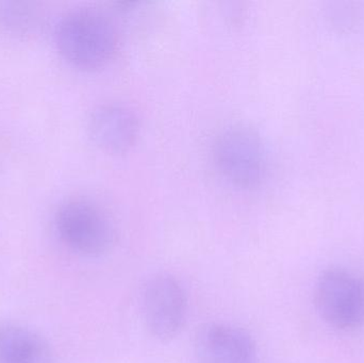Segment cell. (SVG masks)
<instances>
[{"label": "cell", "instance_id": "obj_1", "mask_svg": "<svg viewBox=\"0 0 364 363\" xmlns=\"http://www.w3.org/2000/svg\"><path fill=\"white\" fill-rule=\"evenodd\" d=\"M53 34L62 57L81 70H96L106 65L117 50L114 26L95 9L68 11L55 23Z\"/></svg>", "mask_w": 364, "mask_h": 363}, {"label": "cell", "instance_id": "obj_2", "mask_svg": "<svg viewBox=\"0 0 364 363\" xmlns=\"http://www.w3.org/2000/svg\"><path fill=\"white\" fill-rule=\"evenodd\" d=\"M55 227L63 242L77 253L100 256L114 243L112 224L93 202L72 198L60 205Z\"/></svg>", "mask_w": 364, "mask_h": 363}, {"label": "cell", "instance_id": "obj_3", "mask_svg": "<svg viewBox=\"0 0 364 363\" xmlns=\"http://www.w3.org/2000/svg\"><path fill=\"white\" fill-rule=\"evenodd\" d=\"M213 158L220 174L237 187L250 189L264 178V146L248 128L232 127L223 131L214 143Z\"/></svg>", "mask_w": 364, "mask_h": 363}, {"label": "cell", "instance_id": "obj_4", "mask_svg": "<svg viewBox=\"0 0 364 363\" xmlns=\"http://www.w3.org/2000/svg\"><path fill=\"white\" fill-rule=\"evenodd\" d=\"M314 302L321 317L339 330L364 325V283L348 271L331 269L316 283Z\"/></svg>", "mask_w": 364, "mask_h": 363}, {"label": "cell", "instance_id": "obj_5", "mask_svg": "<svg viewBox=\"0 0 364 363\" xmlns=\"http://www.w3.org/2000/svg\"><path fill=\"white\" fill-rule=\"evenodd\" d=\"M188 300L177 279L157 275L147 281L143 290L142 313L145 327L154 338L172 340L183 327Z\"/></svg>", "mask_w": 364, "mask_h": 363}, {"label": "cell", "instance_id": "obj_6", "mask_svg": "<svg viewBox=\"0 0 364 363\" xmlns=\"http://www.w3.org/2000/svg\"><path fill=\"white\" fill-rule=\"evenodd\" d=\"M194 355L198 363H254L256 345L241 328L205 324L195 336Z\"/></svg>", "mask_w": 364, "mask_h": 363}, {"label": "cell", "instance_id": "obj_7", "mask_svg": "<svg viewBox=\"0 0 364 363\" xmlns=\"http://www.w3.org/2000/svg\"><path fill=\"white\" fill-rule=\"evenodd\" d=\"M89 131L94 142L105 151L123 153L136 142L138 119L127 107L104 104L96 108L90 117Z\"/></svg>", "mask_w": 364, "mask_h": 363}, {"label": "cell", "instance_id": "obj_8", "mask_svg": "<svg viewBox=\"0 0 364 363\" xmlns=\"http://www.w3.org/2000/svg\"><path fill=\"white\" fill-rule=\"evenodd\" d=\"M48 345L36 332L14 323H0V363H51Z\"/></svg>", "mask_w": 364, "mask_h": 363}, {"label": "cell", "instance_id": "obj_9", "mask_svg": "<svg viewBox=\"0 0 364 363\" xmlns=\"http://www.w3.org/2000/svg\"><path fill=\"white\" fill-rule=\"evenodd\" d=\"M45 23L44 10L36 2L0 1V32L15 38L36 36Z\"/></svg>", "mask_w": 364, "mask_h": 363}]
</instances>
